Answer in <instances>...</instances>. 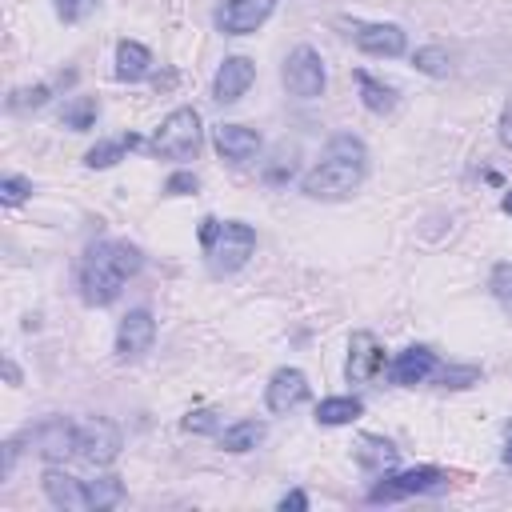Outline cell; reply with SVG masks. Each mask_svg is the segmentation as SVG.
<instances>
[{
  "mask_svg": "<svg viewBox=\"0 0 512 512\" xmlns=\"http://www.w3.org/2000/svg\"><path fill=\"white\" fill-rule=\"evenodd\" d=\"M364 172H368L364 140L352 136V132H336L324 144V156L304 172L300 188L312 200H344V196H352L364 184Z\"/></svg>",
  "mask_w": 512,
  "mask_h": 512,
  "instance_id": "cell-1",
  "label": "cell"
},
{
  "mask_svg": "<svg viewBox=\"0 0 512 512\" xmlns=\"http://www.w3.org/2000/svg\"><path fill=\"white\" fill-rule=\"evenodd\" d=\"M356 88H360V100H364V108L368 112H392L396 108V88L392 84H384V80H376L372 72H356Z\"/></svg>",
  "mask_w": 512,
  "mask_h": 512,
  "instance_id": "cell-20",
  "label": "cell"
},
{
  "mask_svg": "<svg viewBox=\"0 0 512 512\" xmlns=\"http://www.w3.org/2000/svg\"><path fill=\"white\" fill-rule=\"evenodd\" d=\"M488 288H492V296L512 312V260H504V264H496V268H492Z\"/></svg>",
  "mask_w": 512,
  "mask_h": 512,
  "instance_id": "cell-27",
  "label": "cell"
},
{
  "mask_svg": "<svg viewBox=\"0 0 512 512\" xmlns=\"http://www.w3.org/2000/svg\"><path fill=\"white\" fill-rule=\"evenodd\" d=\"M32 196V180L28 176H4L0 180V200L12 208V204H24Z\"/></svg>",
  "mask_w": 512,
  "mask_h": 512,
  "instance_id": "cell-28",
  "label": "cell"
},
{
  "mask_svg": "<svg viewBox=\"0 0 512 512\" xmlns=\"http://www.w3.org/2000/svg\"><path fill=\"white\" fill-rule=\"evenodd\" d=\"M212 144H216V152H220L224 160H232V164H248V160L260 152V132L248 128V124H216Z\"/></svg>",
  "mask_w": 512,
  "mask_h": 512,
  "instance_id": "cell-16",
  "label": "cell"
},
{
  "mask_svg": "<svg viewBox=\"0 0 512 512\" xmlns=\"http://www.w3.org/2000/svg\"><path fill=\"white\" fill-rule=\"evenodd\" d=\"M352 456H356V464L368 468V472H388V468L396 464V448H392V440H384V436H360V440L352 444Z\"/></svg>",
  "mask_w": 512,
  "mask_h": 512,
  "instance_id": "cell-19",
  "label": "cell"
},
{
  "mask_svg": "<svg viewBox=\"0 0 512 512\" xmlns=\"http://www.w3.org/2000/svg\"><path fill=\"white\" fill-rule=\"evenodd\" d=\"M216 236H220V220L216 216H204L200 220V244H204V252L216 244Z\"/></svg>",
  "mask_w": 512,
  "mask_h": 512,
  "instance_id": "cell-33",
  "label": "cell"
},
{
  "mask_svg": "<svg viewBox=\"0 0 512 512\" xmlns=\"http://www.w3.org/2000/svg\"><path fill=\"white\" fill-rule=\"evenodd\" d=\"M280 76H284V88H288L296 100H316V96L324 92V84H328L324 60H320V52H316L312 44H296V48L288 52Z\"/></svg>",
  "mask_w": 512,
  "mask_h": 512,
  "instance_id": "cell-6",
  "label": "cell"
},
{
  "mask_svg": "<svg viewBox=\"0 0 512 512\" xmlns=\"http://www.w3.org/2000/svg\"><path fill=\"white\" fill-rule=\"evenodd\" d=\"M76 456L88 460L92 468H108L120 456V428L104 416L76 420Z\"/></svg>",
  "mask_w": 512,
  "mask_h": 512,
  "instance_id": "cell-7",
  "label": "cell"
},
{
  "mask_svg": "<svg viewBox=\"0 0 512 512\" xmlns=\"http://www.w3.org/2000/svg\"><path fill=\"white\" fill-rule=\"evenodd\" d=\"M48 96H52V88H48V84H36V88H20V92H12L8 108H40Z\"/></svg>",
  "mask_w": 512,
  "mask_h": 512,
  "instance_id": "cell-29",
  "label": "cell"
},
{
  "mask_svg": "<svg viewBox=\"0 0 512 512\" xmlns=\"http://www.w3.org/2000/svg\"><path fill=\"white\" fill-rule=\"evenodd\" d=\"M412 64H416L424 76H448V68H452L448 52H444V48H436V44H428V48H416Z\"/></svg>",
  "mask_w": 512,
  "mask_h": 512,
  "instance_id": "cell-26",
  "label": "cell"
},
{
  "mask_svg": "<svg viewBox=\"0 0 512 512\" xmlns=\"http://www.w3.org/2000/svg\"><path fill=\"white\" fill-rule=\"evenodd\" d=\"M500 144L512 148V100H508L504 112H500Z\"/></svg>",
  "mask_w": 512,
  "mask_h": 512,
  "instance_id": "cell-35",
  "label": "cell"
},
{
  "mask_svg": "<svg viewBox=\"0 0 512 512\" xmlns=\"http://www.w3.org/2000/svg\"><path fill=\"white\" fill-rule=\"evenodd\" d=\"M340 28H344V36L360 48V52H368V56H400L404 48H408V36H404V28L400 24H384V20H336Z\"/></svg>",
  "mask_w": 512,
  "mask_h": 512,
  "instance_id": "cell-5",
  "label": "cell"
},
{
  "mask_svg": "<svg viewBox=\"0 0 512 512\" xmlns=\"http://www.w3.org/2000/svg\"><path fill=\"white\" fill-rule=\"evenodd\" d=\"M304 400H308V376L300 368H276L272 380H268V388H264L268 412H292Z\"/></svg>",
  "mask_w": 512,
  "mask_h": 512,
  "instance_id": "cell-14",
  "label": "cell"
},
{
  "mask_svg": "<svg viewBox=\"0 0 512 512\" xmlns=\"http://www.w3.org/2000/svg\"><path fill=\"white\" fill-rule=\"evenodd\" d=\"M444 480H448V476H444L440 468L420 464V468H408V472L384 476V480L368 492V500H372V504H392V500H404V496H416V492H432V488H440Z\"/></svg>",
  "mask_w": 512,
  "mask_h": 512,
  "instance_id": "cell-8",
  "label": "cell"
},
{
  "mask_svg": "<svg viewBox=\"0 0 512 512\" xmlns=\"http://www.w3.org/2000/svg\"><path fill=\"white\" fill-rule=\"evenodd\" d=\"M272 8H276V0H228L220 8V28L228 36H248L272 16Z\"/></svg>",
  "mask_w": 512,
  "mask_h": 512,
  "instance_id": "cell-15",
  "label": "cell"
},
{
  "mask_svg": "<svg viewBox=\"0 0 512 512\" xmlns=\"http://www.w3.org/2000/svg\"><path fill=\"white\" fill-rule=\"evenodd\" d=\"M44 496L56 504V508H68V512H92V496H88V480L64 472V468H48L44 472Z\"/></svg>",
  "mask_w": 512,
  "mask_h": 512,
  "instance_id": "cell-13",
  "label": "cell"
},
{
  "mask_svg": "<svg viewBox=\"0 0 512 512\" xmlns=\"http://www.w3.org/2000/svg\"><path fill=\"white\" fill-rule=\"evenodd\" d=\"M148 148L164 160H192L200 152V116L196 108H176L160 120V128L152 132Z\"/></svg>",
  "mask_w": 512,
  "mask_h": 512,
  "instance_id": "cell-3",
  "label": "cell"
},
{
  "mask_svg": "<svg viewBox=\"0 0 512 512\" xmlns=\"http://www.w3.org/2000/svg\"><path fill=\"white\" fill-rule=\"evenodd\" d=\"M96 112H100V100L96 96H72L60 112V124L72 128V132H88L96 124Z\"/></svg>",
  "mask_w": 512,
  "mask_h": 512,
  "instance_id": "cell-22",
  "label": "cell"
},
{
  "mask_svg": "<svg viewBox=\"0 0 512 512\" xmlns=\"http://www.w3.org/2000/svg\"><path fill=\"white\" fill-rule=\"evenodd\" d=\"M504 464H512V424H508V440H504Z\"/></svg>",
  "mask_w": 512,
  "mask_h": 512,
  "instance_id": "cell-36",
  "label": "cell"
},
{
  "mask_svg": "<svg viewBox=\"0 0 512 512\" xmlns=\"http://www.w3.org/2000/svg\"><path fill=\"white\" fill-rule=\"evenodd\" d=\"M164 192H168V196H188V192H196V176H192V172H172V176L164 180Z\"/></svg>",
  "mask_w": 512,
  "mask_h": 512,
  "instance_id": "cell-32",
  "label": "cell"
},
{
  "mask_svg": "<svg viewBox=\"0 0 512 512\" xmlns=\"http://www.w3.org/2000/svg\"><path fill=\"white\" fill-rule=\"evenodd\" d=\"M252 252H256V232H252V224H244V220H224L216 244L208 248V268H212L216 276H228V272L244 268Z\"/></svg>",
  "mask_w": 512,
  "mask_h": 512,
  "instance_id": "cell-4",
  "label": "cell"
},
{
  "mask_svg": "<svg viewBox=\"0 0 512 512\" xmlns=\"http://www.w3.org/2000/svg\"><path fill=\"white\" fill-rule=\"evenodd\" d=\"M364 412V404L356 396H328L316 404V420L320 424H352Z\"/></svg>",
  "mask_w": 512,
  "mask_h": 512,
  "instance_id": "cell-24",
  "label": "cell"
},
{
  "mask_svg": "<svg viewBox=\"0 0 512 512\" xmlns=\"http://www.w3.org/2000/svg\"><path fill=\"white\" fill-rule=\"evenodd\" d=\"M148 72H152V52L140 40H120L116 44V76L128 80V84H136Z\"/></svg>",
  "mask_w": 512,
  "mask_h": 512,
  "instance_id": "cell-18",
  "label": "cell"
},
{
  "mask_svg": "<svg viewBox=\"0 0 512 512\" xmlns=\"http://www.w3.org/2000/svg\"><path fill=\"white\" fill-rule=\"evenodd\" d=\"M256 80V64L248 56H224V64L216 68V80H212V100L216 104H236Z\"/></svg>",
  "mask_w": 512,
  "mask_h": 512,
  "instance_id": "cell-11",
  "label": "cell"
},
{
  "mask_svg": "<svg viewBox=\"0 0 512 512\" xmlns=\"http://www.w3.org/2000/svg\"><path fill=\"white\" fill-rule=\"evenodd\" d=\"M52 4H56V16L64 24H76V20H84L96 8V0H52Z\"/></svg>",
  "mask_w": 512,
  "mask_h": 512,
  "instance_id": "cell-30",
  "label": "cell"
},
{
  "mask_svg": "<svg viewBox=\"0 0 512 512\" xmlns=\"http://www.w3.org/2000/svg\"><path fill=\"white\" fill-rule=\"evenodd\" d=\"M260 440H264V424L260 420H236L232 428L220 432V448L224 452H236V456L240 452H252Z\"/></svg>",
  "mask_w": 512,
  "mask_h": 512,
  "instance_id": "cell-21",
  "label": "cell"
},
{
  "mask_svg": "<svg viewBox=\"0 0 512 512\" xmlns=\"http://www.w3.org/2000/svg\"><path fill=\"white\" fill-rule=\"evenodd\" d=\"M140 264H144V256H140L136 244H128V240H96L80 260V296H84V304H92V308L112 304L124 292L128 276L140 272Z\"/></svg>",
  "mask_w": 512,
  "mask_h": 512,
  "instance_id": "cell-2",
  "label": "cell"
},
{
  "mask_svg": "<svg viewBox=\"0 0 512 512\" xmlns=\"http://www.w3.org/2000/svg\"><path fill=\"white\" fill-rule=\"evenodd\" d=\"M156 340V316L148 308H132L120 316V328H116V356L120 360H136L152 348Z\"/></svg>",
  "mask_w": 512,
  "mask_h": 512,
  "instance_id": "cell-10",
  "label": "cell"
},
{
  "mask_svg": "<svg viewBox=\"0 0 512 512\" xmlns=\"http://www.w3.org/2000/svg\"><path fill=\"white\" fill-rule=\"evenodd\" d=\"M500 208H504V212H508V216H512V188H508V192H504V200H500Z\"/></svg>",
  "mask_w": 512,
  "mask_h": 512,
  "instance_id": "cell-37",
  "label": "cell"
},
{
  "mask_svg": "<svg viewBox=\"0 0 512 512\" xmlns=\"http://www.w3.org/2000/svg\"><path fill=\"white\" fill-rule=\"evenodd\" d=\"M428 376H436V352L424 348V344H412V348H404V352L392 360V380H396L400 388H416V384H424Z\"/></svg>",
  "mask_w": 512,
  "mask_h": 512,
  "instance_id": "cell-17",
  "label": "cell"
},
{
  "mask_svg": "<svg viewBox=\"0 0 512 512\" xmlns=\"http://www.w3.org/2000/svg\"><path fill=\"white\" fill-rule=\"evenodd\" d=\"M128 148H140V136L128 132V136H120V140H100L96 148L84 152V164H88V168H112Z\"/></svg>",
  "mask_w": 512,
  "mask_h": 512,
  "instance_id": "cell-23",
  "label": "cell"
},
{
  "mask_svg": "<svg viewBox=\"0 0 512 512\" xmlns=\"http://www.w3.org/2000/svg\"><path fill=\"white\" fill-rule=\"evenodd\" d=\"M384 368V344L376 340V332H352L348 340V364H344V376L348 384H372Z\"/></svg>",
  "mask_w": 512,
  "mask_h": 512,
  "instance_id": "cell-9",
  "label": "cell"
},
{
  "mask_svg": "<svg viewBox=\"0 0 512 512\" xmlns=\"http://www.w3.org/2000/svg\"><path fill=\"white\" fill-rule=\"evenodd\" d=\"M216 424H220V420H216L212 408H200V412H188V416H184V428H188V432H216Z\"/></svg>",
  "mask_w": 512,
  "mask_h": 512,
  "instance_id": "cell-31",
  "label": "cell"
},
{
  "mask_svg": "<svg viewBox=\"0 0 512 512\" xmlns=\"http://www.w3.org/2000/svg\"><path fill=\"white\" fill-rule=\"evenodd\" d=\"M88 496H92V508H116L124 500V484L116 476H100V480H88Z\"/></svg>",
  "mask_w": 512,
  "mask_h": 512,
  "instance_id": "cell-25",
  "label": "cell"
},
{
  "mask_svg": "<svg viewBox=\"0 0 512 512\" xmlns=\"http://www.w3.org/2000/svg\"><path fill=\"white\" fill-rule=\"evenodd\" d=\"M288 508H292V512H304V508H308V496H304V492H284V496H280V512H288Z\"/></svg>",
  "mask_w": 512,
  "mask_h": 512,
  "instance_id": "cell-34",
  "label": "cell"
},
{
  "mask_svg": "<svg viewBox=\"0 0 512 512\" xmlns=\"http://www.w3.org/2000/svg\"><path fill=\"white\" fill-rule=\"evenodd\" d=\"M32 440H36V452L44 460H68V456H76V420L52 416V420L32 428Z\"/></svg>",
  "mask_w": 512,
  "mask_h": 512,
  "instance_id": "cell-12",
  "label": "cell"
}]
</instances>
